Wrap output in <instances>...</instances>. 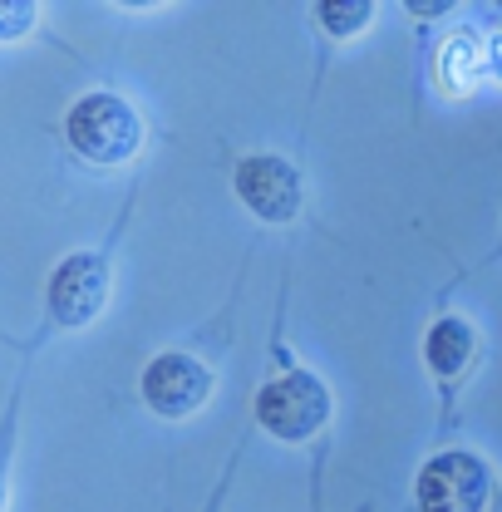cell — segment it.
Segmentation results:
<instances>
[{"label": "cell", "mask_w": 502, "mask_h": 512, "mask_svg": "<svg viewBox=\"0 0 502 512\" xmlns=\"http://www.w3.org/2000/svg\"><path fill=\"white\" fill-rule=\"evenodd\" d=\"M64 133H69L74 153L99 163V168H119V163H128L143 148V119L133 114V104L119 99V94H84L69 109Z\"/></svg>", "instance_id": "cell-1"}, {"label": "cell", "mask_w": 502, "mask_h": 512, "mask_svg": "<svg viewBox=\"0 0 502 512\" xmlns=\"http://www.w3.org/2000/svg\"><path fill=\"white\" fill-rule=\"evenodd\" d=\"M414 493H419V512H483L493 493V473L478 453L453 448V453L429 458Z\"/></svg>", "instance_id": "cell-3"}, {"label": "cell", "mask_w": 502, "mask_h": 512, "mask_svg": "<svg viewBox=\"0 0 502 512\" xmlns=\"http://www.w3.org/2000/svg\"><path fill=\"white\" fill-rule=\"evenodd\" d=\"M488 55H493V74H498V79H502V35H498V40H493V45H488Z\"/></svg>", "instance_id": "cell-10"}, {"label": "cell", "mask_w": 502, "mask_h": 512, "mask_svg": "<svg viewBox=\"0 0 502 512\" xmlns=\"http://www.w3.org/2000/svg\"><path fill=\"white\" fill-rule=\"evenodd\" d=\"M104 301H109V261L99 252H74L55 266V276H50V316L60 325H69V330L89 325L104 311Z\"/></svg>", "instance_id": "cell-4"}, {"label": "cell", "mask_w": 502, "mask_h": 512, "mask_svg": "<svg viewBox=\"0 0 502 512\" xmlns=\"http://www.w3.org/2000/svg\"><path fill=\"white\" fill-rule=\"evenodd\" d=\"M0 512H5V488H0Z\"/></svg>", "instance_id": "cell-11"}, {"label": "cell", "mask_w": 502, "mask_h": 512, "mask_svg": "<svg viewBox=\"0 0 502 512\" xmlns=\"http://www.w3.org/2000/svg\"><path fill=\"white\" fill-rule=\"evenodd\" d=\"M237 192L261 222H291L301 212V173L286 163V158H271V153H256L237 163Z\"/></svg>", "instance_id": "cell-6"}, {"label": "cell", "mask_w": 502, "mask_h": 512, "mask_svg": "<svg viewBox=\"0 0 502 512\" xmlns=\"http://www.w3.org/2000/svg\"><path fill=\"white\" fill-rule=\"evenodd\" d=\"M35 5L30 0H0V40H20L35 30Z\"/></svg>", "instance_id": "cell-9"}, {"label": "cell", "mask_w": 502, "mask_h": 512, "mask_svg": "<svg viewBox=\"0 0 502 512\" xmlns=\"http://www.w3.org/2000/svg\"><path fill=\"white\" fill-rule=\"evenodd\" d=\"M473 350H478V335H473L468 320H458V316H443L439 325L429 330V340H424V360H429V370H434L439 380H458V375L468 370Z\"/></svg>", "instance_id": "cell-7"}, {"label": "cell", "mask_w": 502, "mask_h": 512, "mask_svg": "<svg viewBox=\"0 0 502 512\" xmlns=\"http://www.w3.org/2000/svg\"><path fill=\"white\" fill-rule=\"evenodd\" d=\"M207 394H212V375H207V365L192 360V355L168 350V355H158V360L143 370V399H148V409L163 414V419H188L192 409L207 404Z\"/></svg>", "instance_id": "cell-5"}, {"label": "cell", "mask_w": 502, "mask_h": 512, "mask_svg": "<svg viewBox=\"0 0 502 512\" xmlns=\"http://www.w3.org/2000/svg\"><path fill=\"white\" fill-rule=\"evenodd\" d=\"M315 15L325 20V30L330 35H360L365 25H370V15H375V5H365V0H355V5H315Z\"/></svg>", "instance_id": "cell-8"}, {"label": "cell", "mask_w": 502, "mask_h": 512, "mask_svg": "<svg viewBox=\"0 0 502 512\" xmlns=\"http://www.w3.org/2000/svg\"><path fill=\"white\" fill-rule=\"evenodd\" d=\"M256 419L266 434L296 444V439H311L315 429L330 419V389L306 375V370H291L281 380H271L256 394Z\"/></svg>", "instance_id": "cell-2"}]
</instances>
